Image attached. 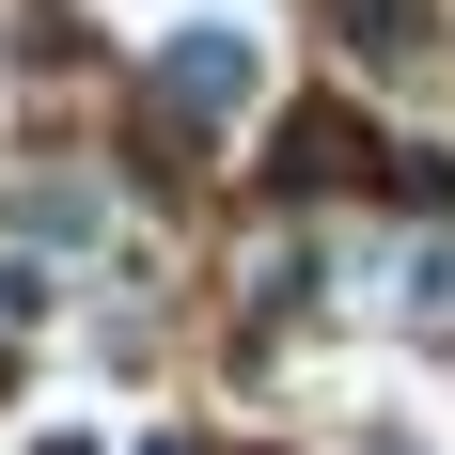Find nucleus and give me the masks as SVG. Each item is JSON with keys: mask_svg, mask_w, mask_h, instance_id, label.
Wrapping results in <instances>:
<instances>
[{"mask_svg": "<svg viewBox=\"0 0 455 455\" xmlns=\"http://www.w3.org/2000/svg\"><path fill=\"white\" fill-rule=\"evenodd\" d=\"M330 16H346L362 63H409V47H424V0H330Z\"/></svg>", "mask_w": 455, "mask_h": 455, "instance_id": "f03ea898", "label": "nucleus"}, {"mask_svg": "<svg viewBox=\"0 0 455 455\" xmlns=\"http://www.w3.org/2000/svg\"><path fill=\"white\" fill-rule=\"evenodd\" d=\"M346 157L377 173V141L346 126V110H299V126H283V173H299V188H346Z\"/></svg>", "mask_w": 455, "mask_h": 455, "instance_id": "f257e3e1", "label": "nucleus"}]
</instances>
